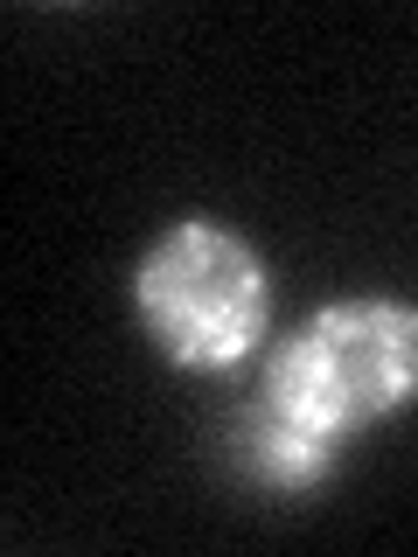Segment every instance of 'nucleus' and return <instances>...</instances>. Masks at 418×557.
<instances>
[{
  "label": "nucleus",
  "mask_w": 418,
  "mask_h": 557,
  "mask_svg": "<svg viewBox=\"0 0 418 557\" xmlns=\"http://www.w3.org/2000/svg\"><path fill=\"white\" fill-rule=\"evenodd\" d=\"M418 376V321L397 307H335L314 321V335L293 342L279 391L286 405L314 425H342V418L383 411L405 397Z\"/></svg>",
  "instance_id": "obj_1"
},
{
  "label": "nucleus",
  "mask_w": 418,
  "mask_h": 557,
  "mask_svg": "<svg viewBox=\"0 0 418 557\" xmlns=\"http://www.w3.org/2000/svg\"><path fill=\"white\" fill-rule=\"evenodd\" d=\"M251 460L266 467L272 481H307L314 467H321V440H314V418H300L293 405L266 411L251 425Z\"/></svg>",
  "instance_id": "obj_3"
},
{
  "label": "nucleus",
  "mask_w": 418,
  "mask_h": 557,
  "mask_svg": "<svg viewBox=\"0 0 418 557\" xmlns=\"http://www.w3.org/2000/svg\"><path fill=\"white\" fill-rule=\"evenodd\" d=\"M153 327L174 356L188 362H223L251 342L258 327V265L217 231H182L153 251L147 278H139Z\"/></svg>",
  "instance_id": "obj_2"
}]
</instances>
